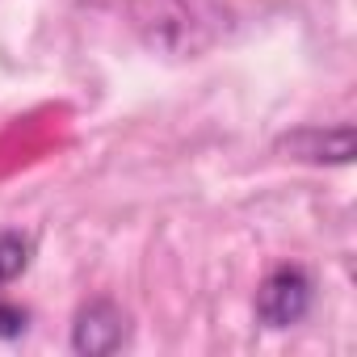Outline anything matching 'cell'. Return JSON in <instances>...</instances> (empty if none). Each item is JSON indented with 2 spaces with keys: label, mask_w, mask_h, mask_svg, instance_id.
<instances>
[{
  "label": "cell",
  "mask_w": 357,
  "mask_h": 357,
  "mask_svg": "<svg viewBox=\"0 0 357 357\" xmlns=\"http://www.w3.org/2000/svg\"><path fill=\"white\" fill-rule=\"evenodd\" d=\"M84 5L105 17H118L151 51L190 55L211 43V22L198 13L194 0H84Z\"/></svg>",
  "instance_id": "6da1fadb"
},
{
  "label": "cell",
  "mask_w": 357,
  "mask_h": 357,
  "mask_svg": "<svg viewBox=\"0 0 357 357\" xmlns=\"http://www.w3.org/2000/svg\"><path fill=\"white\" fill-rule=\"evenodd\" d=\"M311 298H315L311 273L303 265H278L257 286V319L265 328H294V324L307 319Z\"/></svg>",
  "instance_id": "7a4b0ae2"
},
{
  "label": "cell",
  "mask_w": 357,
  "mask_h": 357,
  "mask_svg": "<svg viewBox=\"0 0 357 357\" xmlns=\"http://www.w3.org/2000/svg\"><path fill=\"white\" fill-rule=\"evenodd\" d=\"M126 336H130V319L109 298L84 303L72 319V353L80 357H109L126 344Z\"/></svg>",
  "instance_id": "3957f363"
},
{
  "label": "cell",
  "mask_w": 357,
  "mask_h": 357,
  "mask_svg": "<svg viewBox=\"0 0 357 357\" xmlns=\"http://www.w3.org/2000/svg\"><path fill=\"white\" fill-rule=\"evenodd\" d=\"M278 151H286L290 160H303V164H349L353 160V126L349 122L298 126L278 139Z\"/></svg>",
  "instance_id": "277c9868"
},
{
  "label": "cell",
  "mask_w": 357,
  "mask_h": 357,
  "mask_svg": "<svg viewBox=\"0 0 357 357\" xmlns=\"http://www.w3.org/2000/svg\"><path fill=\"white\" fill-rule=\"evenodd\" d=\"M30 252H34L30 236H22V231H0V290L26 273Z\"/></svg>",
  "instance_id": "5b68a950"
},
{
  "label": "cell",
  "mask_w": 357,
  "mask_h": 357,
  "mask_svg": "<svg viewBox=\"0 0 357 357\" xmlns=\"http://www.w3.org/2000/svg\"><path fill=\"white\" fill-rule=\"evenodd\" d=\"M26 324H30L26 307H17V303H0V340L22 336V332H26Z\"/></svg>",
  "instance_id": "8992f818"
}]
</instances>
